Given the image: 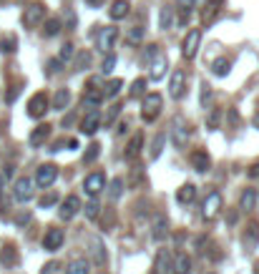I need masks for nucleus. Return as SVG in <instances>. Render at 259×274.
<instances>
[{
  "label": "nucleus",
  "mask_w": 259,
  "mask_h": 274,
  "mask_svg": "<svg viewBox=\"0 0 259 274\" xmlns=\"http://www.w3.org/2000/svg\"><path fill=\"white\" fill-rule=\"evenodd\" d=\"M174 23H176L174 8H171V6H161V11H159V28H161V31H171Z\"/></svg>",
  "instance_id": "obj_22"
},
{
  "label": "nucleus",
  "mask_w": 259,
  "mask_h": 274,
  "mask_svg": "<svg viewBox=\"0 0 259 274\" xmlns=\"http://www.w3.org/2000/svg\"><path fill=\"white\" fill-rule=\"evenodd\" d=\"M58 269H61V264H58V261H48V264L41 269V274H56Z\"/></svg>",
  "instance_id": "obj_51"
},
{
  "label": "nucleus",
  "mask_w": 259,
  "mask_h": 274,
  "mask_svg": "<svg viewBox=\"0 0 259 274\" xmlns=\"http://www.w3.org/2000/svg\"><path fill=\"white\" fill-rule=\"evenodd\" d=\"M56 179H58V166H56V164H43V166H38V171H36V184H38L41 189H48L51 184H56Z\"/></svg>",
  "instance_id": "obj_7"
},
{
  "label": "nucleus",
  "mask_w": 259,
  "mask_h": 274,
  "mask_svg": "<svg viewBox=\"0 0 259 274\" xmlns=\"http://www.w3.org/2000/svg\"><path fill=\"white\" fill-rule=\"evenodd\" d=\"M48 108H51V101H48V96L41 91V93H36L31 101H28V116L31 118H43L46 113H48Z\"/></svg>",
  "instance_id": "obj_6"
},
{
  "label": "nucleus",
  "mask_w": 259,
  "mask_h": 274,
  "mask_svg": "<svg viewBox=\"0 0 259 274\" xmlns=\"http://www.w3.org/2000/svg\"><path fill=\"white\" fill-rule=\"evenodd\" d=\"M91 254H93L96 266H106V246H103L101 239H93V244H91Z\"/></svg>",
  "instance_id": "obj_29"
},
{
  "label": "nucleus",
  "mask_w": 259,
  "mask_h": 274,
  "mask_svg": "<svg viewBox=\"0 0 259 274\" xmlns=\"http://www.w3.org/2000/svg\"><path fill=\"white\" fill-rule=\"evenodd\" d=\"M121 194H123V179H113V181H111V186H108V196L116 201Z\"/></svg>",
  "instance_id": "obj_44"
},
{
  "label": "nucleus",
  "mask_w": 259,
  "mask_h": 274,
  "mask_svg": "<svg viewBox=\"0 0 259 274\" xmlns=\"http://www.w3.org/2000/svg\"><path fill=\"white\" fill-rule=\"evenodd\" d=\"M171 261H174V256L169 254V249H159L156 261H154V271L156 274H169L171 271Z\"/></svg>",
  "instance_id": "obj_20"
},
{
  "label": "nucleus",
  "mask_w": 259,
  "mask_h": 274,
  "mask_svg": "<svg viewBox=\"0 0 259 274\" xmlns=\"http://www.w3.org/2000/svg\"><path fill=\"white\" fill-rule=\"evenodd\" d=\"M196 199V186L194 184H184L179 191H176V201L179 204H191Z\"/></svg>",
  "instance_id": "obj_28"
},
{
  "label": "nucleus",
  "mask_w": 259,
  "mask_h": 274,
  "mask_svg": "<svg viewBox=\"0 0 259 274\" xmlns=\"http://www.w3.org/2000/svg\"><path fill=\"white\" fill-rule=\"evenodd\" d=\"M46 21V6L43 3H31L26 11H23V26L26 28H36Z\"/></svg>",
  "instance_id": "obj_4"
},
{
  "label": "nucleus",
  "mask_w": 259,
  "mask_h": 274,
  "mask_svg": "<svg viewBox=\"0 0 259 274\" xmlns=\"http://www.w3.org/2000/svg\"><path fill=\"white\" fill-rule=\"evenodd\" d=\"M91 271V264H88V259H73V261H68V266H66V274H88Z\"/></svg>",
  "instance_id": "obj_30"
},
{
  "label": "nucleus",
  "mask_w": 259,
  "mask_h": 274,
  "mask_svg": "<svg viewBox=\"0 0 259 274\" xmlns=\"http://www.w3.org/2000/svg\"><path fill=\"white\" fill-rule=\"evenodd\" d=\"M141 146H144V133L139 131V133H136V136L128 141V146H126V151H123V159H126V161H134V159L139 156Z\"/></svg>",
  "instance_id": "obj_24"
},
{
  "label": "nucleus",
  "mask_w": 259,
  "mask_h": 274,
  "mask_svg": "<svg viewBox=\"0 0 259 274\" xmlns=\"http://www.w3.org/2000/svg\"><path fill=\"white\" fill-rule=\"evenodd\" d=\"M51 128L53 126H48V123H41L38 128H33V133H31V146H41V144H46L48 141V136H51Z\"/></svg>",
  "instance_id": "obj_26"
},
{
  "label": "nucleus",
  "mask_w": 259,
  "mask_h": 274,
  "mask_svg": "<svg viewBox=\"0 0 259 274\" xmlns=\"http://www.w3.org/2000/svg\"><path fill=\"white\" fill-rule=\"evenodd\" d=\"M164 144H166V133H156V139H154V144H151V159H159V156H161Z\"/></svg>",
  "instance_id": "obj_40"
},
{
  "label": "nucleus",
  "mask_w": 259,
  "mask_h": 274,
  "mask_svg": "<svg viewBox=\"0 0 259 274\" xmlns=\"http://www.w3.org/2000/svg\"><path fill=\"white\" fill-rule=\"evenodd\" d=\"M239 209L241 211H254L256 209V189H244L241 196H239Z\"/></svg>",
  "instance_id": "obj_23"
},
{
  "label": "nucleus",
  "mask_w": 259,
  "mask_h": 274,
  "mask_svg": "<svg viewBox=\"0 0 259 274\" xmlns=\"http://www.w3.org/2000/svg\"><path fill=\"white\" fill-rule=\"evenodd\" d=\"M171 274H191V256L179 251L171 261Z\"/></svg>",
  "instance_id": "obj_21"
},
{
  "label": "nucleus",
  "mask_w": 259,
  "mask_h": 274,
  "mask_svg": "<svg viewBox=\"0 0 259 274\" xmlns=\"http://www.w3.org/2000/svg\"><path fill=\"white\" fill-rule=\"evenodd\" d=\"M88 66H91V53L88 51H81V53L73 56V68L76 71H86Z\"/></svg>",
  "instance_id": "obj_34"
},
{
  "label": "nucleus",
  "mask_w": 259,
  "mask_h": 274,
  "mask_svg": "<svg viewBox=\"0 0 259 274\" xmlns=\"http://www.w3.org/2000/svg\"><path fill=\"white\" fill-rule=\"evenodd\" d=\"M229 121H231V126H236L239 123V113L236 111H229Z\"/></svg>",
  "instance_id": "obj_55"
},
{
  "label": "nucleus",
  "mask_w": 259,
  "mask_h": 274,
  "mask_svg": "<svg viewBox=\"0 0 259 274\" xmlns=\"http://www.w3.org/2000/svg\"><path fill=\"white\" fill-rule=\"evenodd\" d=\"M78 211H81V199H78L76 194H68V196L63 199L61 209H58V216H61L63 221H71V219H76Z\"/></svg>",
  "instance_id": "obj_11"
},
{
  "label": "nucleus",
  "mask_w": 259,
  "mask_h": 274,
  "mask_svg": "<svg viewBox=\"0 0 259 274\" xmlns=\"http://www.w3.org/2000/svg\"><path fill=\"white\" fill-rule=\"evenodd\" d=\"M113 68H116V56H113V53H106V58H103V63H101V73L108 76V73H113Z\"/></svg>",
  "instance_id": "obj_43"
},
{
  "label": "nucleus",
  "mask_w": 259,
  "mask_h": 274,
  "mask_svg": "<svg viewBox=\"0 0 259 274\" xmlns=\"http://www.w3.org/2000/svg\"><path fill=\"white\" fill-rule=\"evenodd\" d=\"M98 126H101V116H98V108H96V111H88V113L83 116V121H81V131H83L86 136H93V133L98 131Z\"/></svg>",
  "instance_id": "obj_18"
},
{
  "label": "nucleus",
  "mask_w": 259,
  "mask_h": 274,
  "mask_svg": "<svg viewBox=\"0 0 259 274\" xmlns=\"http://www.w3.org/2000/svg\"><path fill=\"white\" fill-rule=\"evenodd\" d=\"M191 166H194V171L206 174V171L211 169V159H209V154H206L204 149H196V151L191 154Z\"/></svg>",
  "instance_id": "obj_19"
},
{
  "label": "nucleus",
  "mask_w": 259,
  "mask_h": 274,
  "mask_svg": "<svg viewBox=\"0 0 259 274\" xmlns=\"http://www.w3.org/2000/svg\"><path fill=\"white\" fill-rule=\"evenodd\" d=\"M16 48H18V38H16V36L0 38V53H13Z\"/></svg>",
  "instance_id": "obj_38"
},
{
  "label": "nucleus",
  "mask_w": 259,
  "mask_h": 274,
  "mask_svg": "<svg viewBox=\"0 0 259 274\" xmlns=\"http://www.w3.org/2000/svg\"><path fill=\"white\" fill-rule=\"evenodd\" d=\"M63 241H66V231L58 229V226H53V229H48L46 236H43V249H46V251H56V249L63 246Z\"/></svg>",
  "instance_id": "obj_13"
},
{
  "label": "nucleus",
  "mask_w": 259,
  "mask_h": 274,
  "mask_svg": "<svg viewBox=\"0 0 259 274\" xmlns=\"http://www.w3.org/2000/svg\"><path fill=\"white\" fill-rule=\"evenodd\" d=\"M196 3H201V0H196Z\"/></svg>",
  "instance_id": "obj_60"
},
{
  "label": "nucleus",
  "mask_w": 259,
  "mask_h": 274,
  "mask_svg": "<svg viewBox=\"0 0 259 274\" xmlns=\"http://www.w3.org/2000/svg\"><path fill=\"white\" fill-rule=\"evenodd\" d=\"M169 93H171L174 98H184V93H186V73H184V71H174V73H171Z\"/></svg>",
  "instance_id": "obj_14"
},
{
  "label": "nucleus",
  "mask_w": 259,
  "mask_h": 274,
  "mask_svg": "<svg viewBox=\"0 0 259 274\" xmlns=\"http://www.w3.org/2000/svg\"><path fill=\"white\" fill-rule=\"evenodd\" d=\"M161 106H164V98L161 93H146L144 96V103H141V118L144 121H156L159 113H161Z\"/></svg>",
  "instance_id": "obj_1"
},
{
  "label": "nucleus",
  "mask_w": 259,
  "mask_h": 274,
  "mask_svg": "<svg viewBox=\"0 0 259 274\" xmlns=\"http://www.w3.org/2000/svg\"><path fill=\"white\" fill-rule=\"evenodd\" d=\"M0 261H3L6 266H16V261H18V251L8 244L3 251H0Z\"/></svg>",
  "instance_id": "obj_36"
},
{
  "label": "nucleus",
  "mask_w": 259,
  "mask_h": 274,
  "mask_svg": "<svg viewBox=\"0 0 259 274\" xmlns=\"http://www.w3.org/2000/svg\"><path fill=\"white\" fill-rule=\"evenodd\" d=\"M146 96V78H136L131 83V98H144Z\"/></svg>",
  "instance_id": "obj_39"
},
{
  "label": "nucleus",
  "mask_w": 259,
  "mask_h": 274,
  "mask_svg": "<svg viewBox=\"0 0 259 274\" xmlns=\"http://www.w3.org/2000/svg\"><path fill=\"white\" fill-rule=\"evenodd\" d=\"M31 221V211H21V214H16V226H26Z\"/></svg>",
  "instance_id": "obj_50"
},
{
  "label": "nucleus",
  "mask_w": 259,
  "mask_h": 274,
  "mask_svg": "<svg viewBox=\"0 0 259 274\" xmlns=\"http://www.w3.org/2000/svg\"><path fill=\"white\" fill-rule=\"evenodd\" d=\"M98 274H106V271H98Z\"/></svg>",
  "instance_id": "obj_59"
},
{
  "label": "nucleus",
  "mask_w": 259,
  "mask_h": 274,
  "mask_svg": "<svg viewBox=\"0 0 259 274\" xmlns=\"http://www.w3.org/2000/svg\"><path fill=\"white\" fill-rule=\"evenodd\" d=\"M13 196H16V201H31L33 199V179H28V176H21L18 181H16V186H13Z\"/></svg>",
  "instance_id": "obj_12"
},
{
  "label": "nucleus",
  "mask_w": 259,
  "mask_h": 274,
  "mask_svg": "<svg viewBox=\"0 0 259 274\" xmlns=\"http://www.w3.org/2000/svg\"><path fill=\"white\" fill-rule=\"evenodd\" d=\"M199 43H201V31H199V28L189 31V33H186V38H184V46H181V53H184V58H186V61L196 58Z\"/></svg>",
  "instance_id": "obj_9"
},
{
  "label": "nucleus",
  "mask_w": 259,
  "mask_h": 274,
  "mask_svg": "<svg viewBox=\"0 0 259 274\" xmlns=\"http://www.w3.org/2000/svg\"><path fill=\"white\" fill-rule=\"evenodd\" d=\"M121 88H123V81H121V78H113V81H108V83H106L103 96H106V98H116V96L121 93Z\"/></svg>",
  "instance_id": "obj_35"
},
{
  "label": "nucleus",
  "mask_w": 259,
  "mask_h": 274,
  "mask_svg": "<svg viewBox=\"0 0 259 274\" xmlns=\"http://www.w3.org/2000/svg\"><path fill=\"white\" fill-rule=\"evenodd\" d=\"M189 136H191V131L186 128V123H184L181 118H176V121L171 123V139H174V144H176L179 149H184V146L189 144Z\"/></svg>",
  "instance_id": "obj_15"
},
{
  "label": "nucleus",
  "mask_w": 259,
  "mask_h": 274,
  "mask_svg": "<svg viewBox=\"0 0 259 274\" xmlns=\"http://www.w3.org/2000/svg\"><path fill=\"white\" fill-rule=\"evenodd\" d=\"M116 41H118V28H101L96 33V48L106 56L116 48Z\"/></svg>",
  "instance_id": "obj_2"
},
{
  "label": "nucleus",
  "mask_w": 259,
  "mask_h": 274,
  "mask_svg": "<svg viewBox=\"0 0 259 274\" xmlns=\"http://www.w3.org/2000/svg\"><path fill=\"white\" fill-rule=\"evenodd\" d=\"M211 98H214V93H211L209 83H201V108H211Z\"/></svg>",
  "instance_id": "obj_45"
},
{
  "label": "nucleus",
  "mask_w": 259,
  "mask_h": 274,
  "mask_svg": "<svg viewBox=\"0 0 259 274\" xmlns=\"http://www.w3.org/2000/svg\"><path fill=\"white\" fill-rule=\"evenodd\" d=\"M103 189H106V174H103V171H93V174L86 176V181H83V191H86L88 196H98Z\"/></svg>",
  "instance_id": "obj_8"
},
{
  "label": "nucleus",
  "mask_w": 259,
  "mask_h": 274,
  "mask_svg": "<svg viewBox=\"0 0 259 274\" xmlns=\"http://www.w3.org/2000/svg\"><path fill=\"white\" fill-rule=\"evenodd\" d=\"M219 123H221V111H211V113H209V118H206V126L214 131Z\"/></svg>",
  "instance_id": "obj_49"
},
{
  "label": "nucleus",
  "mask_w": 259,
  "mask_h": 274,
  "mask_svg": "<svg viewBox=\"0 0 259 274\" xmlns=\"http://www.w3.org/2000/svg\"><path fill=\"white\" fill-rule=\"evenodd\" d=\"M144 33H146V31H144L141 26H134L131 33H128V43H141V41H144Z\"/></svg>",
  "instance_id": "obj_46"
},
{
  "label": "nucleus",
  "mask_w": 259,
  "mask_h": 274,
  "mask_svg": "<svg viewBox=\"0 0 259 274\" xmlns=\"http://www.w3.org/2000/svg\"><path fill=\"white\" fill-rule=\"evenodd\" d=\"M16 98H18V88H13V91H11V93H8V103H13V101H16Z\"/></svg>",
  "instance_id": "obj_56"
},
{
  "label": "nucleus",
  "mask_w": 259,
  "mask_h": 274,
  "mask_svg": "<svg viewBox=\"0 0 259 274\" xmlns=\"http://www.w3.org/2000/svg\"><path fill=\"white\" fill-rule=\"evenodd\" d=\"M73 56H76L73 43H63V46H61V53H58V61H61V63H68V61H73Z\"/></svg>",
  "instance_id": "obj_41"
},
{
  "label": "nucleus",
  "mask_w": 259,
  "mask_h": 274,
  "mask_svg": "<svg viewBox=\"0 0 259 274\" xmlns=\"http://www.w3.org/2000/svg\"><path fill=\"white\" fill-rule=\"evenodd\" d=\"M246 174H249V179H259V161H254V164L249 166Z\"/></svg>",
  "instance_id": "obj_53"
},
{
  "label": "nucleus",
  "mask_w": 259,
  "mask_h": 274,
  "mask_svg": "<svg viewBox=\"0 0 259 274\" xmlns=\"http://www.w3.org/2000/svg\"><path fill=\"white\" fill-rule=\"evenodd\" d=\"M103 3H106V0H86L88 8H98V6H103Z\"/></svg>",
  "instance_id": "obj_54"
},
{
  "label": "nucleus",
  "mask_w": 259,
  "mask_h": 274,
  "mask_svg": "<svg viewBox=\"0 0 259 274\" xmlns=\"http://www.w3.org/2000/svg\"><path fill=\"white\" fill-rule=\"evenodd\" d=\"M61 28H63V23H61L58 18H46L43 36H46V38H53V36H58V33H61Z\"/></svg>",
  "instance_id": "obj_33"
},
{
  "label": "nucleus",
  "mask_w": 259,
  "mask_h": 274,
  "mask_svg": "<svg viewBox=\"0 0 259 274\" xmlns=\"http://www.w3.org/2000/svg\"><path fill=\"white\" fill-rule=\"evenodd\" d=\"M219 13V0H211V3H206V8L201 11V23L204 26H211L214 16Z\"/></svg>",
  "instance_id": "obj_32"
},
{
  "label": "nucleus",
  "mask_w": 259,
  "mask_h": 274,
  "mask_svg": "<svg viewBox=\"0 0 259 274\" xmlns=\"http://www.w3.org/2000/svg\"><path fill=\"white\" fill-rule=\"evenodd\" d=\"M194 8H196V0H181V3H179V18H176V23L179 26H186L189 18H191V13H194Z\"/></svg>",
  "instance_id": "obj_25"
},
{
  "label": "nucleus",
  "mask_w": 259,
  "mask_h": 274,
  "mask_svg": "<svg viewBox=\"0 0 259 274\" xmlns=\"http://www.w3.org/2000/svg\"><path fill=\"white\" fill-rule=\"evenodd\" d=\"M48 71H51V73H61V71H63V63L56 58V61H51V63H48Z\"/></svg>",
  "instance_id": "obj_52"
},
{
  "label": "nucleus",
  "mask_w": 259,
  "mask_h": 274,
  "mask_svg": "<svg viewBox=\"0 0 259 274\" xmlns=\"http://www.w3.org/2000/svg\"><path fill=\"white\" fill-rule=\"evenodd\" d=\"M254 126H259V113H256V116H254Z\"/></svg>",
  "instance_id": "obj_58"
},
{
  "label": "nucleus",
  "mask_w": 259,
  "mask_h": 274,
  "mask_svg": "<svg viewBox=\"0 0 259 274\" xmlns=\"http://www.w3.org/2000/svg\"><path fill=\"white\" fill-rule=\"evenodd\" d=\"M83 214H86V216H88L91 221H93V219H96V216L101 214V204H98V199H96V196H91V201H88V204L83 206Z\"/></svg>",
  "instance_id": "obj_37"
},
{
  "label": "nucleus",
  "mask_w": 259,
  "mask_h": 274,
  "mask_svg": "<svg viewBox=\"0 0 259 274\" xmlns=\"http://www.w3.org/2000/svg\"><path fill=\"white\" fill-rule=\"evenodd\" d=\"M98 156H101V146H98V144H91V146L86 149V154H83V164H93Z\"/></svg>",
  "instance_id": "obj_42"
},
{
  "label": "nucleus",
  "mask_w": 259,
  "mask_h": 274,
  "mask_svg": "<svg viewBox=\"0 0 259 274\" xmlns=\"http://www.w3.org/2000/svg\"><path fill=\"white\" fill-rule=\"evenodd\" d=\"M118 113H121V106H118V103H116V106H111V108H108V113H106V118H103V123H106V126H113V121H116V116H118Z\"/></svg>",
  "instance_id": "obj_47"
},
{
  "label": "nucleus",
  "mask_w": 259,
  "mask_h": 274,
  "mask_svg": "<svg viewBox=\"0 0 259 274\" xmlns=\"http://www.w3.org/2000/svg\"><path fill=\"white\" fill-rule=\"evenodd\" d=\"M131 13V0H113L108 8V18L111 21H123Z\"/></svg>",
  "instance_id": "obj_17"
},
{
  "label": "nucleus",
  "mask_w": 259,
  "mask_h": 274,
  "mask_svg": "<svg viewBox=\"0 0 259 274\" xmlns=\"http://www.w3.org/2000/svg\"><path fill=\"white\" fill-rule=\"evenodd\" d=\"M53 204H58V194H53V191H51V194H46V196L38 201V206H41V209H48V206H53Z\"/></svg>",
  "instance_id": "obj_48"
},
{
  "label": "nucleus",
  "mask_w": 259,
  "mask_h": 274,
  "mask_svg": "<svg viewBox=\"0 0 259 274\" xmlns=\"http://www.w3.org/2000/svg\"><path fill=\"white\" fill-rule=\"evenodd\" d=\"M229 68H231V61H229V58H224V56H221V58H216V61L211 63V73H214V76H219V78H224V76L229 73Z\"/></svg>",
  "instance_id": "obj_31"
},
{
  "label": "nucleus",
  "mask_w": 259,
  "mask_h": 274,
  "mask_svg": "<svg viewBox=\"0 0 259 274\" xmlns=\"http://www.w3.org/2000/svg\"><path fill=\"white\" fill-rule=\"evenodd\" d=\"M68 103H71V91H68V88H58L51 106H53L56 111H63V108H68Z\"/></svg>",
  "instance_id": "obj_27"
},
{
  "label": "nucleus",
  "mask_w": 259,
  "mask_h": 274,
  "mask_svg": "<svg viewBox=\"0 0 259 274\" xmlns=\"http://www.w3.org/2000/svg\"><path fill=\"white\" fill-rule=\"evenodd\" d=\"M106 96H103V88L96 83V78L93 81H88L86 83V93H83V108H88V111H96L98 106H101V101H103Z\"/></svg>",
  "instance_id": "obj_3"
},
{
  "label": "nucleus",
  "mask_w": 259,
  "mask_h": 274,
  "mask_svg": "<svg viewBox=\"0 0 259 274\" xmlns=\"http://www.w3.org/2000/svg\"><path fill=\"white\" fill-rule=\"evenodd\" d=\"M68 149H73V151H76V149H78V141H76V139H71V141H68Z\"/></svg>",
  "instance_id": "obj_57"
},
{
  "label": "nucleus",
  "mask_w": 259,
  "mask_h": 274,
  "mask_svg": "<svg viewBox=\"0 0 259 274\" xmlns=\"http://www.w3.org/2000/svg\"><path fill=\"white\" fill-rule=\"evenodd\" d=\"M151 236H154V241H164V239L169 236V219H166V214H156V216H154Z\"/></svg>",
  "instance_id": "obj_16"
},
{
  "label": "nucleus",
  "mask_w": 259,
  "mask_h": 274,
  "mask_svg": "<svg viewBox=\"0 0 259 274\" xmlns=\"http://www.w3.org/2000/svg\"><path fill=\"white\" fill-rule=\"evenodd\" d=\"M166 71H169V58H166L164 51H159V53L149 61V76H151V81L159 83V81L166 76Z\"/></svg>",
  "instance_id": "obj_5"
},
{
  "label": "nucleus",
  "mask_w": 259,
  "mask_h": 274,
  "mask_svg": "<svg viewBox=\"0 0 259 274\" xmlns=\"http://www.w3.org/2000/svg\"><path fill=\"white\" fill-rule=\"evenodd\" d=\"M219 209H221V194H219V191H209L206 199H204V204H201V214H204V219L211 221V219L219 214Z\"/></svg>",
  "instance_id": "obj_10"
}]
</instances>
